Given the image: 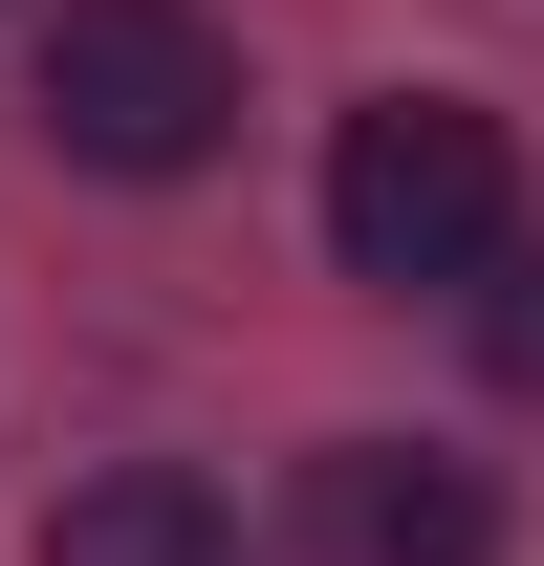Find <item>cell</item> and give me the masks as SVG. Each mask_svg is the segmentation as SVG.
Instances as JSON below:
<instances>
[{
    "label": "cell",
    "mask_w": 544,
    "mask_h": 566,
    "mask_svg": "<svg viewBox=\"0 0 544 566\" xmlns=\"http://www.w3.org/2000/svg\"><path fill=\"white\" fill-rule=\"evenodd\" d=\"M523 240V153H501V109H458V87H370L327 132V262L348 283H479Z\"/></svg>",
    "instance_id": "1"
},
{
    "label": "cell",
    "mask_w": 544,
    "mask_h": 566,
    "mask_svg": "<svg viewBox=\"0 0 544 566\" xmlns=\"http://www.w3.org/2000/svg\"><path fill=\"white\" fill-rule=\"evenodd\" d=\"M479 349H501V392H544V240L479 262Z\"/></svg>",
    "instance_id": "5"
},
{
    "label": "cell",
    "mask_w": 544,
    "mask_h": 566,
    "mask_svg": "<svg viewBox=\"0 0 544 566\" xmlns=\"http://www.w3.org/2000/svg\"><path fill=\"white\" fill-rule=\"evenodd\" d=\"M44 566H262V545H240V501L197 458H109V480L44 501Z\"/></svg>",
    "instance_id": "4"
},
{
    "label": "cell",
    "mask_w": 544,
    "mask_h": 566,
    "mask_svg": "<svg viewBox=\"0 0 544 566\" xmlns=\"http://www.w3.org/2000/svg\"><path fill=\"white\" fill-rule=\"evenodd\" d=\"M44 132L87 175H197L240 132V44L197 0H44Z\"/></svg>",
    "instance_id": "2"
},
{
    "label": "cell",
    "mask_w": 544,
    "mask_h": 566,
    "mask_svg": "<svg viewBox=\"0 0 544 566\" xmlns=\"http://www.w3.org/2000/svg\"><path fill=\"white\" fill-rule=\"evenodd\" d=\"M305 523H327V566H501V480L436 458V436H327Z\"/></svg>",
    "instance_id": "3"
}]
</instances>
